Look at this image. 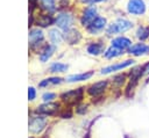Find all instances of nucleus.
<instances>
[{"mask_svg": "<svg viewBox=\"0 0 149 138\" xmlns=\"http://www.w3.org/2000/svg\"><path fill=\"white\" fill-rule=\"evenodd\" d=\"M134 21L126 17V16H119L115 20H113L112 22L108 23L105 34L107 36H118V35H123L125 32L132 30L134 28Z\"/></svg>", "mask_w": 149, "mask_h": 138, "instance_id": "obj_1", "label": "nucleus"}, {"mask_svg": "<svg viewBox=\"0 0 149 138\" xmlns=\"http://www.w3.org/2000/svg\"><path fill=\"white\" fill-rule=\"evenodd\" d=\"M125 12L132 17H143L149 12L148 0H126Z\"/></svg>", "mask_w": 149, "mask_h": 138, "instance_id": "obj_2", "label": "nucleus"}, {"mask_svg": "<svg viewBox=\"0 0 149 138\" xmlns=\"http://www.w3.org/2000/svg\"><path fill=\"white\" fill-rule=\"evenodd\" d=\"M73 23H74V16L69 13V12H59L56 17H55V24L57 26L58 29L66 31L71 28H73Z\"/></svg>", "mask_w": 149, "mask_h": 138, "instance_id": "obj_3", "label": "nucleus"}, {"mask_svg": "<svg viewBox=\"0 0 149 138\" xmlns=\"http://www.w3.org/2000/svg\"><path fill=\"white\" fill-rule=\"evenodd\" d=\"M108 26V21L104 15H98L85 29L90 35H98L106 30Z\"/></svg>", "mask_w": 149, "mask_h": 138, "instance_id": "obj_4", "label": "nucleus"}, {"mask_svg": "<svg viewBox=\"0 0 149 138\" xmlns=\"http://www.w3.org/2000/svg\"><path fill=\"white\" fill-rule=\"evenodd\" d=\"M99 15V8L97 5H90V6H85L83 8V12L80 14V24L83 27H87L97 16Z\"/></svg>", "mask_w": 149, "mask_h": 138, "instance_id": "obj_5", "label": "nucleus"}, {"mask_svg": "<svg viewBox=\"0 0 149 138\" xmlns=\"http://www.w3.org/2000/svg\"><path fill=\"white\" fill-rule=\"evenodd\" d=\"M83 92H84V88L80 87V88H77V89L63 93L61 95V97L68 104H76V103H78L79 101L83 100Z\"/></svg>", "mask_w": 149, "mask_h": 138, "instance_id": "obj_6", "label": "nucleus"}, {"mask_svg": "<svg viewBox=\"0 0 149 138\" xmlns=\"http://www.w3.org/2000/svg\"><path fill=\"white\" fill-rule=\"evenodd\" d=\"M127 53H129L130 56L134 57H142V56H147L149 55V44L144 43V42H136L133 43L132 46L127 50Z\"/></svg>", "mask_w": 149, "mask_h": 138, "instance_id": "obj_7", "label": "nucleus"}, {"mask_svg": "<svg viewBox=\"0 0 149 138\" xmlns=\"http://www.w3.org/2000/svg\"><path fill=\"white\" fill-rule=\"evenodd\" d=\"M132 44H133L132 38L128 37V36H125V35H118V36L112 37V39H111V45L112 46L121 49V50H123L126 52L132 46Z\"/></svg>", "mask_w": 149, "mask_h": 138, "instance_id": "obj_8", "label": "nucleus"}, {"mask_svg": "<svg viewBox=\"0 0 149 138\" xmlns=\"http://www.w3.org/2000/svg\"><path fill=\"white\" fill-rule=\"evenodd\" d=\"M135 64V60L134 59H126L123 61H119V63H115L113 65H109V66H106L101 70V74H109V73H113V72H116V71H121L123 68H127L132 65Z\"/></svg>", "mask_w": 149, "mask_h": 138, "instance_id": "obj_9", "label": "nucleus"}, {"mask_svg": "<svg viewBox=\"0 0 149 138\" xmlns=\"http://www.w3.org/2000/svg\"><path fill=\"white\" fill-rule=\"evenodd\" d=\"M58 110H59V104H58V103L47 102V103H44V104L38 106L37 109H36V112L42 114V115H49V116H52V115H56Z\"/></svg>", "mask_w": 149, "mask_h": 138, "instance_id": "obj_10", "label": "nucleus"}, {"mask_svg": "<svg viewBox=\"0 0 149 138\" xmlns=\"http://www.w3.org/2000/svg\"><path fill=\"white\" fill-rule=\"evenodd\" d=\"M45 124H47L45 117H42V116L34 117L29 121V130L33 133H40L44 129Z\"/></svg>", "mask_w": 149, "mask_h": 138, "instance_id": "obj_11", "label": "nucleus"}, {"mask_svg": "<svg viewBox=\"0 0 149 138\" xmlns=\"http://www.w3.org/2000/svg\"><path fill=\"white\" fill-rule=\"evenodd\" d=\"M86 51L92 56L104 55V52L106 51V45L102 42H92L86 46Z\"/></svg>", "mask_w": 149, "mask_h": 138, "instance_id": "obj_12", "label": "nucleus"}, {"mask_svg": "<svg viewBox=\"0 0 149 138\" xmlns=\"http://www.w3.org/2000/svg\"><path fill=\"white\" fill-rule=\"evenodd\" d=\"M134 36L140 42H146L149 39V26L148 24H139L135 28Z\"/></svg>", "mask_w": 149, "mask_h": 138, "instance_id": "obj_13", "label": "nucleus"}, {"mask_svg": "<svg viewBox=\"0 0 149 138\" xmlns=\"http://www.w3.org/2000/svg\"><path fill=\"white\" fill-rule=\"evenodd\" d=\"M80 38H81L80 32L74 28H71V29L64 31V41L66 43L71 44V45L72 44H77L80 41Z\"/></svg>", "mask_w": 149, "mask_h": 138, "instance_id": "obj_14", "label": "nucleus"}, {"mask_svg": "<svg viewBox=\"0 0 149 138\" xmlns=\"http://www.w3.org/2000/svg\"><path fill=\"white\" fill-rule=\"evenodd\" d=\"M48 37H49V41L51 42V44L54 45H59L63 41H64V34L61 32V29H57V28H51L49 29L48 31Z\"/></svg>", "mask_w": 149, "mask_h": 138, "instance_id": "obj_15", "label": "nucleus"}, {"mask_svg": "<svg viewBox=\"0 0 149 138\" xmlns=\"http://www.w3.org/2000/svg\"><path fill=\"white\" fill-rule=\"evenodd\" d=\"M107 86V81H99V82H95L93 85H91L88 88H87V93L91 95V96H98L100 94L104 93L105 88Z\"/></svg>", "mask_w": 149, "mask_h": 138, "instance_id": "obj_16", "label": "nucleus"}, {"mask_svg": "<svg viewBox=\"0 0 149 138\" xmlns=\"http://www.w3.org/2000/svg\"><path fill=\"white\" fill-rule=\"evenodd\" d=\"M29 39L31 45H38L43 41V31L41 29H31L29 32Z\"/></svg>", "mask_w": 149, "mask_h": 138, "instance_id": "obj_17", "label": "nucleus"}, {"mask_svg": "<svg viewBox=\"0 0 149 138\" xmlns=\"http://www.w3.org/2000/svg\"><path fill=\"white\" fill-rule=\"evenodd\" d=\"M125 53H126V51H123L121 49H118L115 46L109 45V48H107L106 51L104 52V57L107 58V59H113V58H118L120 56H123Z\"/></svg>", "mask_w": 149, "mask_h": 138, "instance_id": "obj_18", "label": "nucleus"}, {"mask_svg": "<svg viewBox=\"0 0 149 138\" xmlns=\"http://www.w3.org/2000/svg\"><path fill=\"white\" fill-rule=\"evenodd\" d=\"M93 71H90V72H85V73H79V74H72V75H69L66 77V81L68 82H76V81H83V80H87L90 79L92 75H93Z\"/></svg>", "mask_w": 149, "mask_h": 138, "instance_id": "obj_19", "label": "nucleus"}, {"mask_svg": "<svg viewBox=\"0 0 149 138\" xmlns=\"http://www.w3.org/2000/svg\"><path fill=\"white\" fill-rule=\"evenodd\" d=\"M55 51H56V45H54V44H51V45H45V46L43 48L41 55H40V60H41V61H47V60L54 55Z\"/></svg>", "mask_w": 149, "mask_h": 138, "instance_id": "obj_20", "label": "nucleus"}, {"mask_svg": "<svg viewBox=\"0 0 149 138\" xmlns=\"http://www.w3.org/2000/svg\"><path fill=\"white\" fill-rule=\"evenodd\" d=\"M37 26H40V27H49V26H51L52 23H55V19L51 16V15H41L40 17H38V20H37Z\"/></svg>", "mask_w": 149, "mask_h": 138, "instance_id": "obj_21", "label": "nucleus"}, {"mask_svg": "<svg viewBox=\"0 0 149 138\" xmlns=\"http://www.w3.org/2000/svg\"><path fill=\"white\" fill-rule=\"evenodd\" d=\"M41 3L43 6V9L48 13H54L57 9V2L56 0H41Z\"/></svg>", "mask_w": 149, "mask_h": 138, "instance_id": "obj_22", "label": "nucleus"}, {"mask_svg": "<svg viewBox=\"0 0 149 138\" xmlns=\"http://www.w3.org/2000/svg\"><path fill=\"white\" fill-rule=\"evenodd\" d=\"M68 65L66 64H63V63H52L51 65H50V72H54V73H56V72H65L66 70H68Z\"/></svg>", "mask_w": 149, "mask_h": 138, "instance_id": "obj_23", "label": "nucleus"}, {"mask_svg": "<svg viewBox=\"0 0 149 138\" xmlns=\"http://www.w3.org/2000/svg\"><path fill=\"white\" fill-rule=\"evenodd\" d=\"M137 81H139V80L130 79V81H129V83H128V86H127V88H126V95H127V96H130V94L133 93V90L135 89V87H136V85H137Z\"/></svg>", "mask_w": 149, "mask_h": 138, "instance_id": "obj_24", "label": "nucleus"}, {"mask_svg": "<svg viewBox=\"0 0 149 138\" xmlns=\"http://www.w3.org/2000/svg\"><path fill=\"white\" fill-rule=\"evenodd\" d=\"M108 0H80V2L85 6H90V5H99V3H105Z\"/></svg>", "mask_w": 149, "mask_h": 138, "instance_id": "obj_25", "label": "nucleus"}, {"mask_svg": "<svg viewBox=\"0 0 149 138\" xmlns=\"http://www.w3.org/2000/svg\"><path fill=\"white\" fill-rule=\"evenodd\" d=\"M125 79H126V75H125V74H119V75L114 77L113 83H115L116 86H121V85L125 82Z\"/></svg>", "mask_w": 149, "mask_h": 138, "instance_id": "obj_26", "label": "nucleus"}, {"mask_svg": "<svg viewBox=\"0 0 149 138\" xmlns=\"http://www.w3.org/2000/svg\"><path fill=\"white\" fill-rule=\"evenodd\" d=\"M56 97V94L55 93H44L43 95H42V99H43V101L44 102H50L51 100H54Z\"/></svg>", "mask_w": 149, "mask_h": 138, "instance_id": "obj_27", "label": "nucleus"}, {"mask_svg": "<svg viewBox=\"0 0 149 138\" xmlns=\"http://www.w3.org/2000/svg\"><path fill=\"white\" fill-rule=\"evenodd\" d=\"M35 96H36V90H35V88H34V87H29V88H28V100H29V101H33V100L35 99Z\"/></svg>", "mask_w": 149, "mask_h": 138, "instance_id": "obj_28", "label": "nucleus"}, {"mask_svg": "<svg viewBox=\"0 0 149 138\" xmlns=\"http://www.w3.org/2000/svg\"><path fill=\"white\" fill-rule=\"evenodd\" d=\"M62 78H57V77H54V78H49L48 81L49 83H54V85H57V83H61L62 82Z\"/></svg>", "mask_w": 149, "mask_h": 138, "instance_id": "obj_29", "label": "nucleus"}, {"mask_svg": "<svg viewBox=\"0 0 149 138\" xmlns=\"http://www.w3.org/2000/svg\"><path fill=\"white\" fill-rule=\"evenodd\" d=\"M61 117H62V118H70V117H71V111H70V110L63 111V112L61 114Z\"/></svg>", "mask_w": 149, "mask_h": 138, "instance_id": "obj_30", "label": "nucleus"}, {"mask_svg": "<svg viewBox=\"0 0 149 138\" xmlns=\"http://www.w3.org/2000/svg\"><path fill=\"white\" fill-rule=\"evenodd\" d=\"M86 108H87L86 106H81V107H79V108H77V112H78V114H84V112H85V111L87 110Z\"/></svg>", "mask_w": 149, "mask_h": 138, "instance_id": "obj_31", "label": "nucleus"}, {"mask_svg": "<svg viewBox=\"0 0 149 138\" xmlns=\"http://www.w3.org/2000/svg\"><path fill=\"white\" fill-rule=\"evenodd\" d=\"M142 67H143V74H149V61L144 64Z\"/></svg>", "mask_w": 149, "mask_h": 138, "instance_id": "obj_32", "label": "nucleus"}, {"mask_svg": "<svg viewBox=\"0 0 149 138\" xmlns=\"http://www.w3.org/2000/svg\"><path fill=\"white\" fill-rule=\"evenodd\" d=\"M148 9H149V0H148Z\"/></svg>", "mask_w": 149, "mask_h": 138, "instance_id": "obj_33", "label": "nucleus"}]
</instances>
